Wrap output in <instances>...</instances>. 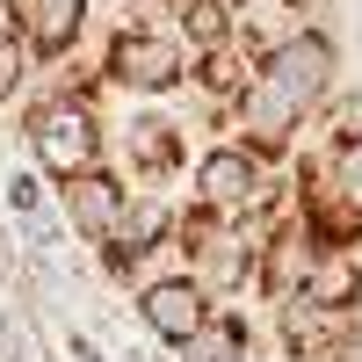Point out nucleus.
<instances>
[{"label":"nucleus","instance_id":"10","mask_svg":"<svg viewBox=\"0 0 362 362\" xmlns=\"http://www.w3.org/2000/svg\"><path fill=\"white\" fill-rule=\"evenodd\" d=\"M290 305L326 312V319H355L362 312V261L355 254H312V268H305V283H297Z\"/></svg>","mask_w":362,"mask_h":362},{"label":"nucleus","instance_id":"8","mask_svg":"<svg viewBox=\"0 0 362 362\" xmlns=\"http://www.w3.org/2000/svg\"><path fill=\"white\" fill-rule=\"evenodd\" d=\"M8 15L29 66H66L87 37V0H8Z\"/></svg>","mask_w":362,"mask_h":362},{"label":"nucleus","instance_id":"3","mask_svg":"<svg viewBox=\"0 0 362 362\" xmlns=\"http://www.w3.org/2000/svg\"><path fill=\"white\" fill-rule=\"evenodd\" d=\"M102 80H109V87H124V95H138V102H160V95H174V87L189 80V51H181L174 22L138 15V22H124V29H109Z\"/></svg>","mask_w":362,"mask_h":362},{"label":"nucleus","instance_id":"11","mask_svg":"<svg viewBox=\"0 0 362 362\" xmlns=\"http://www.w3.org/2000/svg\"><path fill=\"white\" fill-rule=\"evenodd\" d=\"M174 232H181V210L167 203V189H145V196H131V203H124V225H116L109 239H116L124 254L153 261L160 247H174ZM109 239H102V247H109Z\"/></svg>","mask_w":362,"mask_h":362},{"label":"nucleus","instance_id":"12","mask_svg":"<svg viewBox=\"0 0 362 362\" xmlns=\"http://www.w3.org/2000/svg\"><path fill=\"white\" fill-rule=\"evenodd\" d=\"M174 37L189 51V66L196 58H218V51L239 44V8L232 0H174Z\"/></svg>","mask_w":362,"mask_h":362},{"label":"nucleus","instance_id":"5","mask_svg":"<svg viewBox=\"0 0 362 362\" xmlns=\"http://www.w3.org/2000/svg\"><path fill=\"white\" fill-rule=\"evenodd\" d=\"M131 319H138V334L145 341H160V348H189L210 319H218V297H210L189 268H167V276H145L131 290Z\"/></svg>","mask_w":362,"mask_h":362},{"label":"nucleus","instance_id":"2","mask_svg":"<svg viewBox=\"0 0 362 362\" xmlns=\"http://www.w3.org/2000/svg\"><path fill=\"white\" fill-rule=\"evenodd\" d=\"M189 189H196V210L203 218H225V225H254V218H276V181H268V160L247 153L239 138H210L203 153L189 160Z\"/></svg>","mask_w":362,"mask_h":362},{"label":"nucleus","instance_id":"6","mask_svg":"<svg viewBox=\"0 0 362 362\" xmlns=\"http://www.w3.org/2000/svg\"><path fill=\"white\" fill-rule=\"evenodd\" d=\"M124 203H131V189H124V174H116L109 160L58 181V225H66L80 247H102V239L124 225Z\"/></svg>","mask_w":362,"mask_h":362},{"label":"nucleus","instance_id":"7","mask_svg":"<svg viewBox=\"0 0 362 362\" xmlns=\"http://www.w3.org/2000/svg\"><path fill=\"white\" fill-rule=\"evenodd\" d=\"M116 153H124V167L145 181V189H167V181L189 167V145H181V124L174 116H160V109H131L124 124H116ZM102 145V153H109Z\"/></svg>","mask_w":362,"mask_h":362},{"label":"nucleus","instance_id":"4","mask_svg":"<svg viewBox=\"0 0 362 362\" xmlns=\"http://www.w3.org/2000/svg\"><path fill=\"white\" fill-rule=\"evenodd\" d=\"M254 73H261V80H276V87H283V95L305 109V116H326V109L341 102V44L326 37L319 22L290 29L283 44H268Z\"/></svg>","mask_w":362,"mask_h":362},{"label":"nucleus","instance_id":"13","mask_svg":"<svg viewBox=\"0 0 362 362\" xmlns=\"http://www.w3.org/2000/svg\"><path fill=\"white\" fill-rule=\"evenodd\" d=\"M174 362H254V334H247V319L218 312L189 348H174Z\"/></svg>","mask_w":362,"mask_h":362},{"label":"nucleus","instance_id":"9","mask_svg":"<svg viewBox=\"0 0 362 362\" xmlns=\"http://www.w3.org/2000/svg\"><path fill=\"white\" fill-rule=\"evenodd\" d=\"M283 312V355L290 362H362V326L355 319H326L305 305H276Z\"/></svg>","mask_w":362,"mask_h":362},{"label":"nucleus","instance_id":"1","mask_svg":"<svg viewBox=\"0 0 362 362\" xmlns=\"http://www.w3.org/2000/svg\"><path fill=\"white\" fill-rule=\"evenodd\" d=\"M87 95H95V87H51V95H37L29 116H22V138H29V153H37V167L51 181L102 167L109 124H102V109L87 102Z\"/></svg>","mask_w":362,"mask_h":362},{"label":"nucleus","instance_id":"15","mask_svg":"<svg viewBox=\"0 0 362 362\" xmlns=\"http://www.w3.org/2000/svg\"><path fill=\"white\" fill-rule=\"evenodd\" d=\"M73 362H102V348H95V341H80V334H73Z\"/></svg>","mask_w":362,"mask_h":362},{"label":"nucleus","instance_id":"14","mask_svg":"<svg viewBox=\"0 0 362 362\" xmlns=\"http://www.w3.org/2000/svg\"><path fill=\"white\" fill-rule=\"evenodd\" d=\"M22 80H29V58H22V44H15V37H0V109H8V102L22 95Z\"/></svg>","mask_w":362,"mask_h":362}]
</instances>
